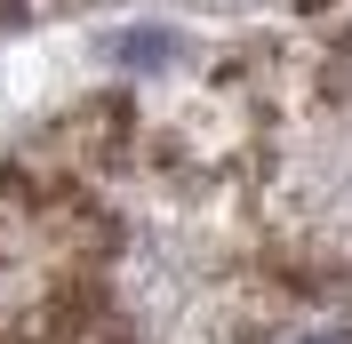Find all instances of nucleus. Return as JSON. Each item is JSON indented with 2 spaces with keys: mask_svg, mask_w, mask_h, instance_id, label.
<instances>
[{
  "mask_svg": "<svg viewBox=\"0 0 352 344\" xmlns=\"http://www.w3.org/2000/svg\"><path fill=\"white\" fill-rule=\"evenodd\" d=\"M120 56H129V65H168V32H153V41H120Z\"/></svg>",
  "mask_w": 352,
  "mask_h": 344,
  "instance_id": "1",
  "label": "nucleus"
},
{
  "mask_svg": "<svg viewBox=\"0 0 352 344\" xmlns=\"http://www.w3.org/2000/svg\"><path fill=\"white\" fill-rule=\"evenodd\" d=\"M288 344H352V328H344V321H329V328H296Z\"/></svg>",
  "mask_w": 352,
  "mask_h": 344,
  "instance_id": "2",
  "label": "nucleus"
}]
</instances>
